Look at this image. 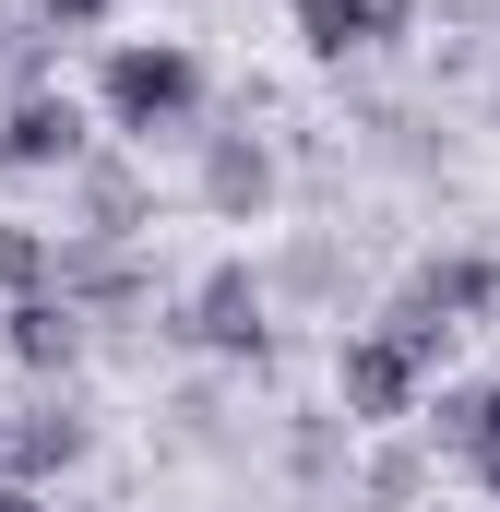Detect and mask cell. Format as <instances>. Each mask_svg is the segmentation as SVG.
<instances>
[{"label":"cell","mask_w":500,"mask_h":512,"mask_svg":"<svg viewBox=\"0 0 500 512\" xmlns=\"http://www.w3.org/2000/svg\"><path fill=\"white\" fill-rule=\"evenodd\" d=\"M60 203H72L84 227H48V239H143V227H155V203H143V179H131V143H96V155L60 179Z\"/></svg>","instance_id":"cell-9"},{"label":"cell","mask_w":500,"mask_h":512,"mask_svg":"<svg viewBox=\"0 0 500 512\" xmlns=\"http://www.w3.org/2000/svg\"><path fill=\"white\" fill-rule=\"evenodd\" d=\"M120 0H24V24H48V36H96Z\"/></svg>","instance_id":"cell-13"},{"label":"cell","mask_w":500,"mask_h":512,"mask_svg":"<svg viewBox=\"0 0 500 512\" xmlns=\"http://www.w3.org/2000/svg\"><path fill=\"white\" fill-rule=\"evenodd\" d=\"M465 465H477V489H489V512H500V441H477Z\"/></svg>","instance_id":"cell-15"},{"label":"cell","mask_w":500,"mask_h":512,"mask_svg":"<svg viewBox=\"0 0 500 512\" xmlns=\"http://www.w3.org/2000/svg\"><path fill=\"white\" fill-rule=\"evenodd\" d=\"M167 334H179L191 358H227V370H262V358H274V286H262V274H250L239 251H227V262H203V274L179 286Z\"/></svg>","instance_id":"cell-3"},{"label":"cell","mask_w":500,"mask_h":512,"mask_svg":"<svg viewBox=\"0 0 500 512\" xmlns=\"http://www.w3.org/2000/svg\"><path fill=\"white\" fill-rule=\"evenodd\" d=\"M453 24H477V36H500V0H441Z\"/></svg>","instance_id":"cell-14"},{"label":"cell","mask_w":500,"mask_h":512,"mask_svg":"<svg viewBox=\"0 0 500 512\" xmlns=\"http://www.w3.org/2000/svg\"><path fill=\"white\" fill-rule=\"evenodd\" d=\"M84 465H96V405L72 382H36V405L0 417V477H12V489H60V477H84Z\"/></svg>","instance_id":"cell-5"},{"label":"cell","mask_w":500,"mask_h":512,"mask_svg":"<svg viewBox=\"0 0 500 512\" xmlns=\"http://www.w3.org/2000/svg\"><path fill=\"white\" fill-rule=\"evenodd\" d=\"M191 191H203V215H227V227H262L274 203H286V167H274V143L250 120L203 131V167H191Z\"/></svg>","instance_id":"cell-7"},{"label":"cell","mask_w":500,"mask_h":512,"mask_svg":"<svg viewBox=\"0 0 500 512\" xmlns=\"http://www.w3.org/2000/svg\"><path fill=\"white\" fill-rule=\"evenodd\" d=\"M429 358L405 346V334H381V322H346V346H334V417L346 429H405L417 405H429Z\"/></svg>","instance_id":"cell-4"},{"label":"cell","mask_w":500,"mask_h":512,"mask_svg":"<svg viewBox=\"0 0 500 512\" xmlns=\"http://www.w3.org/2000/svg\"><path fill=\"white\" fill-rule=\"evenodd\" d=\"M489 120H500V72H489Z\"/></svg>","instance_id":"cell-17"},{"label":"cell","mask_w":500,"mask_h":512,"mask_svg":"<svg viewBox=\"0 0 500 512\" xmlns=\"http://www.w3.org/2000/svg\"><path fill=\"white\" fill-rule=\"evenodd\" d=\"M96 155V108L36 84V96H0V179H72Z\"/></svg>","instance_id":"cell-6"},{"label":"cell","mask_w":500,"mask_h":512,"mask_svg":"<svg viewBox=\"0 0 500 512\" xmlns=\"http://www.w3.org/2000/svg\"><path fill=\"white\" fill-rule=\"evenodd\" d=\"M203 48H179V36H120L108 60H96V131L131 143V155H155L167 131H203Z\"/></svg>","instance_id":"cell-1"},{"label":"cell","mask_w":500,"mask_h":512,"mask_svg":"<svg viewBox=\"0 0 500 512\" xmlns=\"http://www.w3.org/2000/svg\"><path fill=\"white\" fill-rule=\"evenodd\" d=\"M0 512H48V489H12V477H0Z\"/></svg>","instance_id":"cell-16"},{"label":"cell","mask_w":500,"mask_h":512,"mask_svg":"<svg viewBox=\"0 0 500 512\" xmlns=\"http://www.w3.org/2000/svg\"><path fill=\"white\" fill-rule=\"evenodd\" d=\"M417 417H429V429H441L453 453H477V441H500V370H489V382H465V393H441V405H417Z\"/></svg>","instance_id":"cell-12"},{"label":"cell","mask_w":500,"mask_h":512,"mask_svg":"<svg viewBox=\"0 0 500 512\" xmlns=\"http://www.w3.org/2000/svg\"><path fill=\"white\" fill-rule=\"evenodd\" d=\"M0 358H12L24 382H72V370H84V310H72L60 286L0 298Z\"/></svg>","instance_id":"cell-10"},{"label":"cell","mask_w":500,"mask_h":512,"mask_svg":"<svg viewBox=\"0 0 500 512\" xmlns=\"http://www.w3.org/2000/svg\"><path fill=\"white\" fill-rule=\"evenodd\" d=\"M36 286H60V239L24 227V215H0V298H36Z\"/></svg>","instance_id":"cell-11"},{"label":"cell","mask_w":500,"mask_h":512,"mask_svg":"<svg viewBox=\"0 0 500 512\" xmlns=\"http://www.w3.org/2000/svg\"><path fill=\"white\" fill-rule=\"evenodd\" d=\"M489 310H500V251H429L393 298H381V334H405V346L441 370V358H453V334H465V322H489Z\"/></svg>","instance_id":"cell-2"},{"label":"cell","mask_w":500,"mask_h":512,"mask_svg":"<svg viewBox=\"0 0 500 512\" xmlns=\"http://www.w3.org/2000/svg\"><path fill=\"white\" fill-rule=\"evenodd\" d=\"M286 24L310 60H381L417 36V0H286Z\"/></svg>","instance_id":"cell-8"}]
</instances>
